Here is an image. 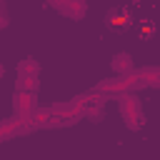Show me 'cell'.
Listing matches in <instances>:
<instances>
[{"label":"cell","instance_id":"obj_1","mask_svg":"<svg viewBox=\"0 0 160 160\" xmlns=\"http://www.w3.org/2000/svg\"><path fill=\"white\" fill-rule=\"evenodd\" d=\"M120 112H122V118H125V125L130 128V130H138L140 125H142V108H140V102L132 98V95H120Z\"/></svg>","mask_w":160,"mask_h":160},{"label":"cell","instance_id":"obj_2","mask_svg":"<svg viewBox=\"0 0 160 160\" xmlns=\"http://www.w3.org/2000/svg\"><path fill=\"white\" fill-rule=\"evenodd\" d=\"M12 108H15V120H32V112L38 110V95L35 92H20V90H15Z\"/></svg>","mask_w":160,"mask_h":160},{"label":"cell","instance_id":"obj_3","mask_svg":"<svg viewBox=\"0 0 160 160\" xmlns=\"http://www.w3.org/2000/svg\"><path fill=\"white\" fill-rule=\"evenodd\" d=\"M85 0H68L65 5H60V12L62 15H68V18H75V20H80L82 15H85Z\"/></svg>","mask_w":160,"mask_h":160},{"label":"cell","instance_id":"obj_4","mask_svg":"<svg viewBox=\"0 0 160 160\" xmlns=\"http://www.w3.org/2000/svg\"><path fill=\"white\" fill-rule=\"evenodd\" d=\"M112 70H115V72H120V75H130V72H132L130 55H125V52L115 55V58H112Z\"/></svg>","mask_w":160,"mask_h":160},{"label":"cell","instance_id":"obj_5","mask_svg":"<svg viewBox=\"0 0 160 160\" xmlns=\"http://www.w3.org/2000/svg\"><path fill=\"white\" fill-rule=\"evenodd\" d=\"M18 90L20 92H35L38 90V75H18Z\"/></svg>","mask_w":160,"mask_h":160},{"label":"cell","instance_id":"obj_6","mask_svg":"<svg viewBox=\"0 0 160 160\" xmlns=\"http://www.w3.org/2000/svg\"><path fill=\"white\" fill-rule=\"evenodd\" d=\"M18 75H40V65H38L32 58L20 60V65H18Z\"/></svg>","mask_w":160,"mask_h":160},{"label":"cell","instance_id":"obj_7","mask_svg":"<svg viewBox=\"0 0 160 160\" xmlns=\"http://www.w3.org/2000/svg\"><path fill=\"white\" fill-rule=\"evenodd\" d=\"M138 75L145 80V85H158V80H160V70L158 68H140Z\"/></svg>","mask_w":160,"mask_h":160},{"label":"cell","instance_id":"obj_8","mask_svg":"<svg viewBox=\"0 0 160 160\" xmlns=\"http://www.w3.org/2000/svg\"><path fill=\"white\" fill-rule=\"evenodd\" d=\"M5 25H8V15H5L2 8H0V28H5Z\"/></svg>","mask_w":160,"mask_h":160},{"label":"cell","instance_id":"obj_9","mask_svg":"<svg viewBox=\"0 0 160 160\" xmlns=\"http://www.w3.org/2000/svg\"><path fill=\"white\" fill-rule=\"evenodd\" d=\"M50 2H52V5H55V8H60V5H65V2H68V0H50Z\"/></svg>","mask_w":160,"mask_h":160},{"label":"cell","instance_id":"obj_10","mask_svg":"<svg viewBox=\"0 0 160 160\" xmlns=\"http://www.w3.org/2000/svg\"><path fill=\"white\" fill-rule=\"evenodd\" d=\"M2 75H5V68H2V62H0V78H2Z\"/></svg>","mask_w":160,"mask_h":160},{"label":"cell","instance_id":"obj_11","mask_svg":"<svg viewBox=\"0 0 160 160\" xmlns=\"http://www.w3.org/2000/svg\"><path fill=\"white\" fill-rule=\"evenodd\" d=\"M132 2H135V0H132Z\"/></svg>","mask_w":160,"mask_h":160}]
</instances>
